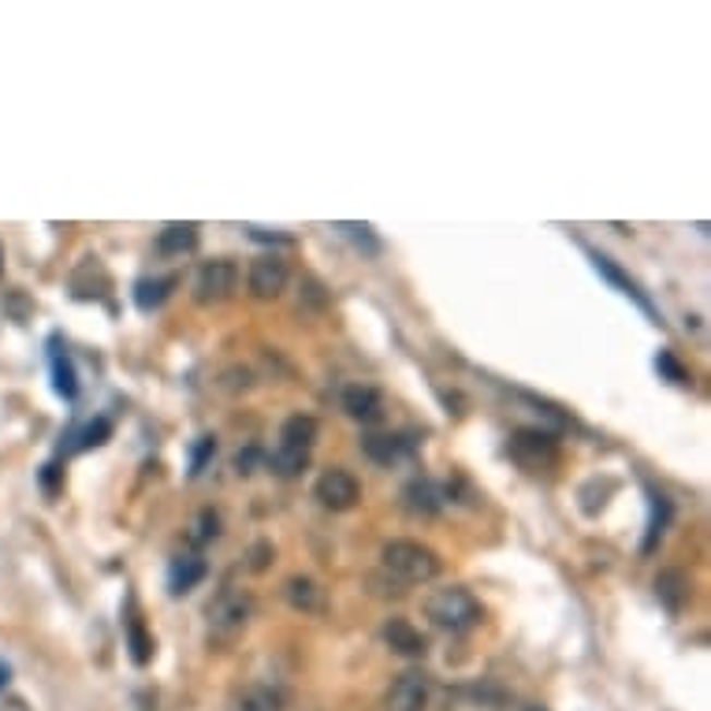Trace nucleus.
I'll use <instances>...</instances> for the list:
<instances>
[{
    "label": "nucleus",
    "mask_w": 711,
    "mask_h": 711,
    "mask_svg": "<svg viewBox=\"0 0 711 711\" xmlns=\"http://www.w3.org/2000/svg\"><path fill=\"white\" fill-rule=\"evenodd\" d=\"M384 641L391 644V652H399V655H425V637L413 629L407 618H391L388 626H384Z\"/></svg>",
    "instance_id": "nucleus-12"
},
{
    "label": "nucleus",
    "mask_w": 711,
    "mask_h": 711,
    "mask_svg": "<svg viewBox=\"0 0 711 711\" xmlns=\"http://www.w3.org/2000/svg\"><path fill=\"white\" fill-rule=\"evenodd\" d=\"M250 611H254V604H250L246 592L228 585V589L216 592V600L209 604V629L220 637H236L250 623Z\"/></svg>",
    "instance_id": "nucleus-3"
},
{
    "label": "nucleus",
    "mask_w": 711,
    "mask_h": 711,
    "mask_svg": "<svg viewBox=\"0 0 711 711\" xmlns=\"http://www.w3.org/2000/svg\"><path fill=\"white\" fill-rule=\"evenodd\" d=\"M402 503L413 510V515H436L439 507H444V496H439V489L432 481H410L407 489H402Z\"/></svg>",
    "instance_id": "nucleus-17"
},
{
    "label": "nucleus",
    "mask_w": 711,
    "mask_h": 711,
    "mask_svg": "<svg viewBox=\"0 0 711 711\" xmlns=\"http://www.w3.org/2000/svg\"><path fill=\"white\" fill-rule=\"evenodd\" d=\"M246 284H250V291H254V299H276L287 287V261L276 254H261L254 265H250Z\"/></svg>",
    "instance_id": "nucleus-7"
},
{
    "label": "nucleus",
    "mask_w": 711,
    "mask_h": 711,
    "mask_svg": "<svg viewBox=\"0 0 711 711\" xmlns=\"http://www.w3.org/2000/svg\"><path fill=\"white\" fill-rule=\"evenodd\" d=\"M425 618L432 626L447 629V634H466V629L481 626L484 607L477 604V596L470 589H462V585H447V589L429 592Z\"/></svg>",
    "instance_id": "nucleus-1"
},
{
    "label": "nucleus",
    "mask_w": 711,
    "mask_h": 711,
    "mask_svg": "<svg viewBox=\"0 0 711 711\" xmlns=\"http://www.w3.org/2000/svg\"><path fill=\"white\" fill-rule=\"evenodd\" d=\"M344 410L362 425H376L384 418V399L369 384H350V388H344Z\"/></svg>",
    "instance_id": "nucleus-8"
},
{
    "label": "nucleus",
    "mask_w": 711,
    "mask_h": 711,
    "mask_svg": "<svg viewBox=\"0 0 711 711\" xmlns=\"http://www.w3.org/2000/svg\"><path fill=\"white\" fill-rule=\"evenodd\" d=\"M671 521V499L663 496V492H648V537H644V552H652L655 540L663 537V529H667Z\"/></svg>",
    "instance_id": "nucleus-18"
},
{
    "label": "nucleus",
    "mask_w": 711,
    "mask_h": 711,
    "mask_svg": "<svg viewBox=\"0 0 711 711\" xmlns=\"http://www.w3.org/2000/svg\"><path fill=\"white\" fill-rule=\"evenodd\" d=\"M194 246H197V228H194V224H168V228L157 236V250L165 257L191 254Z\"/></svg>",
    "instance_id": "nucleus-16"
},
{
    "label": "nucleus",
    "mask_w": 711,
    "mask_h": 711,
    "mask_svg": "<svg viewBox=\"0 0 711 711\" xmlns=\"http://www.w3.org/2000/svg\"><path fill=\"white\" fill-rule=\"evenodd\" d=\"M510 451H515L518 462H526V470H540V466L555 462V444L544 436V432H518Z\"/></svg>",
    "instance_id": "nucleus-9"
},
{
    "label": "nucleus",
    "mask_w": 711,
    "mask_h": 711,
    "mask_svg": "<svg viewBox=\"0 0 711 711\" xmlns=\"http://www.w3.org/2000/svg\"><path fill=\"white\" fill-rule=\"evenodd\" d=\"M273 462V470L280 473V477H294V473H302L305 470V462H310V455H302V451H287V447H276V455L268 458Z\"/></svg>",
    "instance_id": "nucleus-23"
},
{
    "label": "nucleus",
    "mask_w": 711,
    "mask_h": 711,
    "mask_svg": "<svg viewBox=\"0 0 711 711\" xmlns=\"http://www.w3.org/2000/svg\"><path fill=\"white\" fill-rule=\"evenodd\" d=\"M268 555H273V544H265V540H261V544H254V552H250V570H265L268 566Z\"/></svg>",
    "instance_id": "nucleus-29"
},
{
    "label": "nucleus",
    "mask_w": 711,
    "mask_h": 711,
    "mask_svg": "<svg viewBox=\"0 0 711 711\" xmlns=\"http://www.w3.org/2000/svg\"><path fill=\"white\" fill-rule=\"evenodd\" d=\"M381 563L402 585H421L439 574V555L432 547L418 544V540H388L381 547Z\"/></svg>",
    "instance_id": "nucleus-2"
},
{
    "label": "nucleus",
    "mask_w": 711,
    "mask_h": 711,
    "mask_svg": "<svg viewBox=\"0 0 711 711\" xmlns=\"http://www.w3.org/2000/svg\"><path fill=\"white\" fill-rule=\"evenodd\" d=\"M197 581H205V559H197V555H179L168 566V592L172 596H183V592H191Z\"/></svg>",
    "instance_id": "nucleus-11"
},
{
    "label": "nucleus",
    "mask_w": 711,
    "mask_h": 711,
    "mask_svg": "<svg viewBox=\"0 0 711 711\" xmlns=\"http://www.w3.org/2000/svg\"><path fill=\"white\" fill-rule=\"evenodd\" d=\"M213 451H216L213 436H202V439H197V447H194V455H191V473H202L205 458H209Z\"/></svg>",
    "instance_id": "nucleus-27"
},
{
    "label": "nucleus",
    "mask_w": 711,
    "mask_h": 711,
    "mask_svg": "<svg viewBox=\"0 0 711 711\" xmlns=\"http://www.w3.org/2000/svg\"><path fill=\"white\" fill-rule=\"evenodd\" d=\"M287 600H291V607H299V611H321L324 592L313 578H291L287 581Z\"/></svg>",
    "instance_id": "nucleus-20"
},
{
    "label": "nucleus",
    "mask_w": 711,
    "mask_h": 711,
    "mask_svg": "<svg viewBox=\"0 0 711 711\" xmlns=\"http://www.w3.org/2000/svg\"><path fill=\"white\" fill-rule=\"evenodd\" d=\"M655 596H660V604L671 611V615H678L682 604H686L689 596V581L682 570H663L660 578H655Z\"/></svg>",
    "instance_id": "nucleus-15"
},
{
    "label": "nucleus",
    "mask_w": 711,
    "mask_h": 711,
    "mask_svg": "<svg viewBox=\"0 0 711 711\" xmlns=\"http://www.w3.org/2000/svg\"><path fill=\"white\" fill-rule=\"evenodd\" d=\"M317 432H321L317 418H310V413H291V418L284 421V429H280V447L310 455V447L317 444Z\"/></svg>",
    "instance_id": "nucleus-10"
},
{
    "label": "nucleus",
    "mask_w": 711,
    "mask_h": 711,
    "mask_svg": "<svg viewBox=\"0 0 711 711\" xmlns=\"http://www.w3.org/2000/svg\"><path fill=\"white\" fill-rule=\"evenodd\" d=\"M362 447H365V455L373 458V462L391 466L395 458H402V455L410 451L413 439H407V436H391V432H381V436H365Z\"/></svg>",
    "instance_id": "nucleus-13"
},
{
    "label": "nucleus",
    "mask_w": 711,
    "mask_h": 711,
    "mask_svg": "<svg viewBox=\"0 0 711 711\" xmlns=\"http://www.w3.org/2000/svg\"><path fill=\"white\" fill-rule=\"evenodd\" d=\"M592 261H596V268H600V273H604V276H607V280H611V284H618V287H623V294H629V299H634L637 305H641V310H644V313H652V305H648V299H644V294H641V291H637V284H634V280H626V276H623V273H618V268H615V265H611V261H607L604 254H592Z\"/></svg>",
    "instance_id": "nucleus-22"
},
{
    "label": "nucleus",
    "mask_w": 711,
    "mask_h": 711,
    "mask_svg": "<svg viewBox=\"0 0 711 711\" xmlns=\"http://www.w3.org/2000/svg\"><path fill=\"white\" fill-rule=\"evenodd\" d=\"M108 432H112V425H108L105 418H97L94 425L83 432V439H79V451H86V447H101L108 439Z\"/></svg>",
    "instance_id": "nucleus-25"
},
{
    "label": "nucleus",
    "mask_w": 711,
    "mask_h": 711,
    "mask_svg": "<svg viewBox=\"0 0 711 711\" xmlns=\"http://www.w3.org/2000/svg\"><path fill=\"white\" fill-rule=\"evenodd\" d=\"M239 287V265L228 257L220 261H205L197 268V280H194V299L202 305H213V302H224L231 299V291Z\"/></svg>",
    "instance_id": "nucleus-4"
},
{
    "label": "nucleus",
    "mask_w": 711,
    "mask_h": 711,
    "mask_svg": "<svg viewBox=\"0 0 711 711\" xmlns=\"http://www.w3.org/2000/svg\"><path fill=\"white\" fill-rule=\"evenodd\" d=\"M149 648H153V641L146 637V629H142V623H131V660L138 663H149Z\"/></svg>",
    "instance_id": "nucleus-24"
},
{
    "label": "nucleus",
    "mask_w": 711,
    "mask_h": 711,
    "mask_svg": "<svg viewBox=\"0 0 711 711\" xmlns=\"http://www.w3.org/2000/svg\"><path fill=\"white\" fill-rule=\"evenodd\" d=\"M313 496L328 510H354L358 499H362V484L347 470H324L317 477V484H313Z\"/></svg>",
    "instance_id": "nucleus-5"
},
{
    "label": "nucleus",
    "mask_w": 711,
    "mask_h": 711,
    "mask_svg": "<svg viewBox=\"0 0 711 711\" xmlns=\"http://www.w3.org/2000/svg\"><path fill=\"white\" fill-rule=\"evenodd\" d=\"M660 369H663V373H667V376H671V381H674V384H689V376H686V369H682L678 362H674V358H671V354H660Z\"/></svg>",
    "instance_id": "nucleus-28"
},
{
    "label": "nucleus",
    "mask_w": 711,
    "mask_h": 711,
    "mask_svg": "<svg viewBox=\"0 0 711 711\" xmlns=\"http://www.w3.org/2000/svg\"><path fill=\"white\" fill-rule=\"evenodd\" d=\"M49 365H52V388L57 395H64V399H75L79 395V381H75V365H71L68 350L52 339V350H49Z\"/></svg>",
    "instance_id": "nucleus-14"
},
{
    "label": "nucleus",
    "mask_w": 711,
    "mask_h": 711,
    "mask_svg": "<svg viewBox=\"0 0 711 711\" xmlns=\"http://www.w3.org/2000/svg\"><path fill=\"white\" fill-rule=\"evenodd\" d=\"M429 697H432L429 674L425 671H407V674H399V678L391 682L384 708H388V711H425Z\"/></svg>",
    "instance_id": "nucleus-6"
},
{
    "label": "nucleus",
    "mask_w": 711,
    "mask_h": 711,
    "mask_svg": "<svg viewBox=\"0 0 711 711\" xmlns=\"http://www.w3.org/2000/svg\"><path fill=\"white\" fill-rule=\"evenodd\" d=\"M172 287H176V276H165V280H142L138 287H134V302H138V310H157V305L168 299Z\"/></svg>",
    "instance_id": "nucleus-21"
},
{
    "label": "nucleus",
    "mask_w": 711,
    "mask_h": 711,
    "mask_svg": "<svg viewBox=\"0 0 711 711\" xmlns=\"http://www.w3.org/2000/svg\"><path fill=\"white\" fill-rule=\"evenodd\" d=\"M239 711H284V692L257 682L239 697Z\"/></svg>",
    "instance_id": "nucleus-19"
},
{
    "label": "nucleus",
    "mask_w": 711,
    "mask_h": 711,
    "mask_svg": "<svg viewBox=\"0 0 711 711\" xmlns=\"http://www.w3.org/2000/svg\"><path fill=\"white\" fill-rule=\"evenodd\" d=\"M344 231L358 242V246H365V254H376V250H381V242L369 236V231H373L369 224H344Z\"/></svg>",
    "instance_id": "nucleus-26"
},
{
    "label": "nucleus",
    "mask_w": 711,
    "mask_h": 711,
    "mask_svg": "<svg viewBox=\"0 0 711 711\" xmlns=\"http://www.w3.org/2000/svg\"><path fill=\"white\" fill-rule=\"evenodd\" d=\"M216 526H220V521H216V515H209V510H205V515H202V533H197V540H213L216 533H220Z\"/></svg>",
    "instance_id": "nucleus-30"
}]
</instances>
